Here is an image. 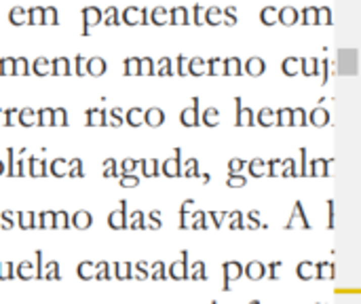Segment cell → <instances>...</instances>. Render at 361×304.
Here are the masks:
<instances>
[{
  "instance_id": "6da1fadb",
  "label": "cell",
  "mask_w": 361,
  "mask_h": 304,
  "mask_svg": "<svg viewBox=\"0 0 361 304\" xmlns=\"http://www.w3.org/2000/svg\"><path fill=\"white\" fill-rule=\"evenodd\" d=\"M243 275V268L237 266V271H231V264H224V289H231V279H237Z\"/></svg>"
},
{
  "instance_id": "7a4b0ae2",
  "label": "cell",
  "mask_w": 361,
  "mask_h": 304,
  "mask_svg": "<svg viewBox=\"0 0 361 304\" xmlns=\"http://www.w3.org/2000/svg\"><path fill=\"white\" fill-rule=\"evenodd\" d=\"M245 275H247L249 279H260V277H264V266H262L260 262H251V264H247V268H245Z\"/></svg>"
},
{
  "instance_id": "3957f363",
  "label": "cell",
  "mask_w": 361,
  "mask_h": 304,
  "mask_svg": "<svg viewBox=\"0 0 361 304\" xmlns=\"http://www.w3.org/2000/svg\"><path fill=\"white\" fill-rule=\"evenodd\" d=\"M171 277H173V279H186V277H188V273H186V251H184L182 262L171 266Z\"/></svg>"
},
{
  "instance_id": "277c9868",
  "label": "cell",
  "mask_w": 361,
  "mask_h": 304,
  "mask_svg": "<svg viewBox=\"0 0 361 304\" xmlns=\"http://www.w3.org/2000/svg\"><path fill=\"white\" fill-rule=\"evenodd\" d=\"M95 266L91 264V262H82L80 266H78V277L80 279H91V277H95Z\"/></svg>"
},
{
  "instance_id": "5b68a950",
  "label": "cell",
  "mask_w": 361,
  "mask_h": 304,
  "mask_svg": "<svg viewBox=\"0 0 361 304\" xmlns=\"http://www.w3.org/2000/svg\"><path fill=\"white\" fill-rule=\"evenodd\" d=\"M74 226H78V228H87V226H91V216L85 214V212L76 214V216H74Z\"/></svg>"
},
{
  "instance_id": "8992f818",
  "label": "cell",
  "mask_w": 361,
  "mask_h": 304,
  "mask_svg": "<svg viewBox=\"0 0 361 304\" xmlns=\"http://www.w3.org/2000/svg\"><path fill=\"white\" fill-rule=\"evenodd\" d=\"M312 268H315V266H312L310 262H302V264L298 266V277L300 279H310L312 275H315V273H312Z\"/></svg>"
}]
</instances>
